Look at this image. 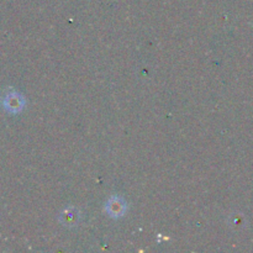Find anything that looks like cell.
I'll return each mask as SVG.
<instances>
[{
    "label": "cell",
    "instance_id": "cell-1",
    "mask_svg": "<svg viewBox=\"0 0 253 253\" xmlns=\"http://www.w3.org/2000/svg\"><path fill=\"white\" fill-rule=\"evenodd\" d=\"M126 210H127V204L125 200L120 197H111L110 199L106 202V211L111 217H121L125 215Z\"/></svg>",
    "mask_w": 253,
    "mask_h": 253
},
{
    "label": "cell",
    "instance_id": "cell-2",
    "mask_svg": "<svg viewBox=\"0 0 253 253\" xmlns=\"http://www.w3.org/2000/svg\"><path fill=\"white\" fill-rule=\"evenodd\" d=\"M4 105L5 109H6L9 113H20L25 106V99L22 98V95H20V94L10 93L9 95H6V98H5Z\"/></svg>",
    "mask_w": 253,
    "mask_h": 253
},
{
    "label": "cell",
    "instance_id": "cell-3",
    "mask_svg": "<svg viewBox=\"0 0 253 253\" xmlns=\"http://www.w3.org/2000/svg\"><path fill=\"white\" fill-rule=\"evenodd\" d=\"M61 221L62 224L67 225V226H71V225H77L79 222V212L77 209H68L61 215Z\"/></svg>",
    "mask_w": 253,
    "mask_h": 253
}]
</instances>
